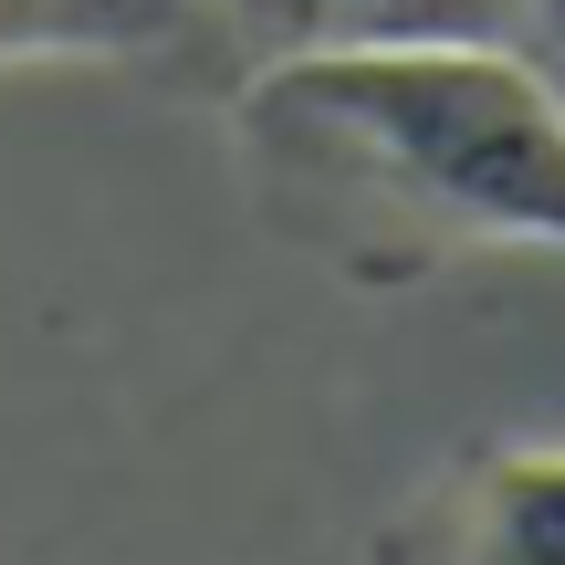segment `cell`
I'll return each mask as SVG.
<instances>
[{"mask_svg": "<svg viewBox=\"0 0 565 565\" xmlns=\"http://www.w3.org/2000/svg\"><path fill=\"white\" fill-rule=\"evenodd\" d=\"M231 116L273 210L356 273L565 252V105L524 42L252 63Z\"/></svg>", "mask_w": 565, "mask_h": 565, "instance_id": "6da1fadb", "label": "cell"}, {"mask_svg": "<svg viewBox=\"0 0 565 565\" xmlns=\"http://www.w3.org/2000/svg\"><path fill=\"white\" fill-rule=\"evenodd\" d=\"M242 63L408 53V42H524V0H210Z\"/></svg>", "mask_w": 565, "mask_h": 565, "instance_id": "7a4b0ae2", "label": "cell"}, {"mask_svg": "<svg viewBox=\"0 0 565 565\" xmlns=\"http://www.w3.org/2000/svg\"><path fill=\"white\" fill-rule=\"evenodd\" d=\"M419 565H565V450L492 440L419 513Z\"/></svg>", "mask_w": 565, "mask_h": 565, "instance_id": "3957f363", "label": "cell"}, {"mask_svg": "<svg viewBox=\"0 0 565 565\" xmlns=\"http://www.w3.org/2000/svg\"><path fill=\"white\" fill-rule=\"evenodd\" d=\"M200 0H0V74L11 63H126L189 32Z\"/></svg>", "mask_w": 565, "mask_h": 565, "instance_id": "277c9868", "label": "cell"}, {"mask_svg": "<svg viewBox=\"0 0 565 565\" xmlns=\"http://www.w3.org/2000/svg\"><path fill=\"white\" fill-rule=\"evenodd\" d=\"M524 53H534V74H545L555 105H565V0H524Z\"/></svg>", "mask_w": 565, "mask_h": 565, "instance_id": "5b68a950", "label": "cell"}]
</instances>
